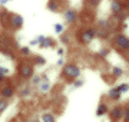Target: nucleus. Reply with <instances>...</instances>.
Returning a JSON list of instances; mask_svg holds the SVG:
<instances>
[{"label": "nucleus", "instance_id": "obj_15", "mask_svg": "<svg viewBox=\"0 0 129 122\" xmlns=\"http://www.w3.org/2000/svg\"><path fill=\"white\" fill-rule=\"evenodd\" d=\"M43 122H55V116L52 115V113L46 112V113H43Z\"/></svg>", "mask_w": 129, "mask_h": 122}, {"label": "nucleus", "instance_id": "obj_25", "mask_svg": "<svg viewBox=\"0 0 129 122\" xmlns=\"http://www.w3.org/2000/svg\"><path fill=\"white\" fill-rule=\"evenodd\" d=\"M30 45L32 46H39V39H33V40H30Z\"/></svg>", "mask_w": 129, "mask_h": 122}, {"label": "nucleus", "instance_id": "obj_13", "mask_svg": "<svg viewBox=\"0 0 129 122\" xmlns=\"http://www.w3.org/2000/svg\"><path fill=\"white\" fill-rule=\"evenodd\" d=\"M106 111H108V108H106V105L101 103V105H99V108H98V111H96V115H98V116H102L103 113H106Z\"/></svg>", "mask_w": 129, "mask_h": 122}, {"label": "nucleus", "instance_id": "obj_28", "mask_svg": "<svg viewBox=\"0 0 129 122\" xmlns=\"http://www.w3.org/2000/svg\"><path fill=\"white\" fill-rule=\"evenodd\" d=\"M123 116H125V121L129 122V111H125V112H123Z\"/></svg>", "mask_w": 129, "mask_h": 122}, {"label": "nucleus", "instance_id": "obj_5", "mask_svg": "<svg viewBox=\"0 0 129 122\" xmlns=\"http://www.w3.org/2000/svg\"><path fill=\"white\" fill-rule=\"evenodd\" d=\"M23 23H24V20L22 16H19V14H12L10 16V24H12V27L20 29L23 26Z\"/></svg>", "mask_w": 129, "mask_h": 122}, {"label": "nucleus", "instance_id": "obj_10", "mask_svg": "<svg viewBox=\"0 0 129 122\" xmlns=\"http://www.w3.org/2000/svg\"><path fill=\"white\" fill-rule=\"evenodd\" d=\"M42 83L39 85V89H40V92H43V94H45V92H49V89H50V82H49V80L46 79V76H45V78H42Z\"/></svg>", "mask_w": 129, "mask_h": 122}, {"label": "nucleus", "instance_id": "obj_1", "mask_svg": "<svg viewBox=\"0 0 129 122\" xmlns=\"http://www.w3.org/2000/svg\"><path fill=\"white\" fill-rule=\"evenodd\" d=\"M98 36V30L95 29H85L79 33V40L82 42V45H89L93 39Z\"/></svg>", "mask_w": 129, "mask_h": 122}, {"label": "nucleus", "instance_id": "obj_11", "mask_svg": "<svg viewBox=\"0 0 129 122\" xmlns=\"http://www.w3.org/2000/svg\"><path fill=\"white\" fill-rule=\"evenodd\" d=\"M109 96H111L112 99H119V98H120V90H119V88H112V89L109 90Z\"/></svg>", "mask_w": 129, "mask_h": 122}, {"label": "nucleus", "instance_id": "obj_14", "mask_svg": "<svg viewBox=\"0 0 129 122\" xmlns=\"http://www.w3.org/2000/svg\"><path fill=\"white\" fill-rule=\"evenodd\" d=\"M120 115H122V112H120V109L119 108H113L112 109V119H119Z\"/></svg>", "mask_w": 129, "mask_h": 122}, {"label": "nucleus", "instance_id": "obj_2", "mask_svg": "<svg viewBox=\"0 0 129 122\" xmlns=\"http://www.w3.org/2000/svg\"><path fill=\"white\" fill-rule=\"evenodd\" d=\"M63 73L68 76V78H70L72 80H75L80 76V69H79L76 65H72V63H70V65H66L63 68Z\"/></svg>", "mask_w": 129, "mask_h": 122}, {"label": "nucleus", "instance_id": "obj_22", "mask_svg": "<svg viewBox=\"0 0 129 122\" xmlns=\"http://www.w3.org/2000/svg\"><path fill=\"white\" fill-rule=\"evenodd\" d=\"M42 80H43V79H40L39 76H35V78L32 79V83H33V85H40V83H42Z\"/></svg>", "mask_w": 129, "mask_h": 122}, {"label": "nucleus", "instance_id": "obj_29", "mask_svg": "<svg viewBox=\"0 0 129 122\" xmlns=\"http://www.w3.org/2000/svg\"><path fill=\"white\" fill-rule=\"evenodd\" d=\"M22 53H24V55H29V53H30L29 47H22Z\"/></svg>", "mask_w": 129, "mask_h": 122}, {"label": "nucleus", "instance_id": "obj_30", "mask_svg": "<svg viewBox=\"0 0 129 122\" xmlns=\"http://www.w3.org/2000/svg\"><path fill=\"white\" fill-rule=\"evenodd\" d=\"M9 2H12V0H0V6H6Z\"/></svg>", "mask_w": 129, "mask_h": 122}, {"label": "nucleus", "instance_id": "obj_7", "mask_svg": "<svg viewBox=\"0 0 129 122\" xmlns=\"http://www.w3.org/2000/svg\"><path fill=\"white\" fill-rule=\"evenodd\" d=\"M37 39H39V46L40 47H52V46H55V42L52 40L50 38H45L43 35H40V36H37Z\"/></svg>", "mask_w": 129, "mask_h": 122}, {"label": "nucleus", "instance_id": "obj_4", "mask_svg": "<svg viewBox=\"0 0 129 122\" xmlns=\"http://www.w3.org/2000/svg\"><path fill=\"white\" fill-rule=\"evenodd\" d=\"M63 17H64V20H66V23L72 24L78 20V13H76V10H73V9H66L64 13H63Z\"/></svg>", "mask_w": 129, "mask_h": 122}, {"label": "nucleus", "instance_id": "obj_3", "mask_svg": "<svg viewBox=\"0 0 129 122\" xmlns=\"http://www.w3.org/2000/svg\"><path fill=\"white\" fill-rule=\"evenodd\" d=\"M113 42H115L118 49H120V50H129V38L128 36H125V35H116Z\"/></svg>", "mask_w": 129, "mask_h": 122}, {"label": "nucleus", "instance_id": "obj_31", "mask_svg": "<svg viewBox=\"0 0 129 122\" xmlns=\"http://www.w3.org/2000/svg\"><path fill=\"white\" fill-rule=\"evenodd\" d=\"M64 62H63V59H59V60H57V65H63Z\"/></svg>", "mask_w": 129, "mask_h": 122}, {"label": "nucleus", "instance_id": "obj_21", "mask_svg": "<svg viewBox=\"0 0 129 122\" xmlns=\"http://www.w3.org/2000/svg\"><path fill=\"white\" fill-rule=\"evenodd\" d=\"M118 88H119L120 94H123V92H126V90L129 89V85L128 83H123V85H120V86H118Z\"/></svg>", "mask_w": 129, "mask_h": 122}, {"label": "nucleus", "instance_id": "obj_6", "mask_svg": "<svg viewBox=\"0 0 129 122\" xmlns=\"http://www.w3.org/2000/svg\"><path fill=\"white\" fill-rule=\"evenodd\" d=\"M111 9H112V12H113V14H115V16H119V14L123 13V5L120 3L119 0H112Z\"/></svg>", "mask_w": 129, "mask_h": 122}, {"label": "nucleus", "instance_id": "obj_17", "mask_svg": "<svg viewBox=\"0 0 129 122\" xmlns=\"http://www.w3.org/2000/svg\"><path fill=\"white\" fill-rule=\"evenodd\" d=\"M7 106H9V102L6 101V98L0 99V112H5L6 109H7Z\"/></svg>", "mask_w": 129, "mask_h": 122}, {"label": "nucleus", "instance_id": "obj_18", "mask_svg": "<svg viewBox=\"0 0 129 122\" xmlns=\"http://www.w3.org/2000/svg\"><path fill=\"white\" fill-rule=\"evenodd\" d=\"M112 73H113V76H115V78H119V76H122L123 71H122L120 68H118V66H115V68H113V71H112Z\"/></svg>", "mask_w": 129, "mask_h": 122}, {"label": "nucleus", "instance_id": "obj_20", "mask_svg": "<svg viewBox=\"0 0 129 122\" xmlns=\"http://www.w3.org/2000/svg\"><path fill=\"white\" fill-rule=\"evenodd\" d=\"M6 73H7V69H6V68H3V66H0V80L5 79Z\"/></svg>", "mask_w": 129, "mask_h": 122}, {"label": "nucleus", "instance_id": "obj_9", "mask_svg": "<svg viewBox=\"0 0 129 122\" xmlns=\"http://www.w3.org/2000/svg\"><path fill=\"white\" fill-rule=\"evenodd\" d=\"M0 95L3 96V98H12L14 95V89L13 86H5V88H2V90H0Z\"/></svg>", "mask_w": 129, "mask_h": 122}, {"label": "nucleus", "instance_id": "obj_8", "mask_svg": "<svg viewBox=\"0 0 129 122\" xmlns=\"http://www.w3.org/2000/svg\"><path fill=\"white\" fill-rule=\"evenodd\" d=\"M20 75L23 76L24 79H29L33 76V68L30 65H22L20 66Z\"/></svg>", "mask_w": 129, "mask_h": 122}, {"label": "nucleus", "instance_id": "obj_24", "mask_svg": "<svg viewBox=\"0 0 129 122\" xmlns=\"http://www.w3.org/2000/svg\"><path fill=\"white\" fill-rule=\"evenodd\" d=\"M68 40H69V38H68L66 35H62V38H60V42L63 43V45H66V42H68Z\"/></svg>", "mask_w": 129, "mask_h": 122}, {"label": "nucleus", "instance_id": "obj_23", "mask_svg": "<svg viewBox=\"0 0 129 122\" xmlns=\"http://www.w3.org/2000/svg\"><path fill=\"white\" fill-rule=\"evenodd\" d=\"M30 95V88H24V90H22V96H29Z\"/></svg>", "mask_w": 129, "mask_h": 122}, {"label": "nucleus", "instance_id": "obj_27", "mask_svg": "<svg viewBox=\"0 0 129 122\" xmlns=\"http://www.w3.org/2000/svg\"><path fill=\"white\" fill-rule=\"evenodd\" d=\"M82 85H83V80H76L73 83V86L75 88H79V86H82Z\"/></svg>", "mask_w": 129, "mask_h": 122}, {"label": "nucleus", "instance_id": "obj_16", "mask_svg": "<svg viewBox=\"0 0 129 122\" xmlns=\"http://www.w3.org/2000/svg\"><path fill=\"white\" fill-rule=\"evenodd\" d=\"M53 29H55V33H57V35H63L64 27H63V24L62 23H56L55 26H53Z\"/></svg>", "mask_w": 129, "mask_h": 122}, {"label": "nucleus", "instance_id": "obj_12", "mask_svg": "<svg viewBox=\"0 0 129 122\" xmlns=\"http://www.w3.org/2000/svg\"><path fill=\"white\" fill-rule=\"evenodd\" d=\"M47 9L50 10V12H57V10H59L57 2H56V0H50V2L47 3Z\"/></svg>", "mask_w": 129, "mask_h": 122}, {"label": "nucleus", "instance_id": "obj_19", "mask_svg": "<svg viewBox=\"0 0 129 122\" xmlns=\"http://www.w3.org/2000/svg\"><path fill=\"white\" fill-rule=\"evenodd\" d=\"M35 63L39 65V66H42V65H45V63H46V60H45L42 56H36V57H35Z\"/></svg>", "mask_w": 129, "mask_h": 122}, {"label": "nucleus", "instance_id": "obj_26", "mask_svg": "<svg viewBox=\"0 0 129 122\" xmlns=\"http://www.w3.org/2000/svg\"><path fill=\"white\" fill-rule=\"evenodd\" d=\"M57 55H59V56H63L64 55V49L63 47H57Z\"/></svg>", "mask_w": 129, "mask_h": 122}]
</instances>
